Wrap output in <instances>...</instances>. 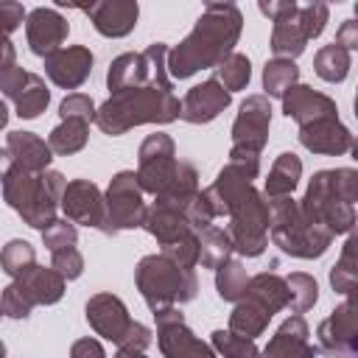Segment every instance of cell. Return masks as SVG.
<instances>
[{"label": "cell", "mask_w": 358, "mask_h": 358, "mask_svg": "<svg viewBox=\"0 0 358 358\" xmlns=\"http://www.w3.org/2000/svg\"><path fill=\"white\" fill-rule=\"evenodd\" d=\"M260 168L255 165H241V162H227L218 176L213 179L207 190L215 215H227V235L232 241V252L241 257H260L268 246V204L260 190H255Z\"/></svg>", "instance_id": "6da1fadb"}, {"label": "cell", "mask_w": 358, "mask_h": 358, "mask_svg": "<svg viewBox=\"0 0 358 358\" xmlns=\"http://www.w3.org/2000/svg\"><path fill=\"white\" fill-rule=\"evenodd\" d=\"M243 17L235 3H207L193 31L168 50V76L190 78L199 70H215L238 45Z\"/></svg>", "instance_id": "7a4b0ae2"}, {"label": "cell", "mask_w": 358, "mask_h": 358, "mask_svg": "<svg viewBox=\"0 0 358 358\" xmlns=\"http://www.w3.org/2000/svg\"><path fill=\"white\" fill-rule=\"evenodd\" d=\"M355 201H358V171L333 168L316 171L305 187L299 213L308 224L324 227L333 238L350 235L355 229Z\"/></svg>", "instance_id": "3957f363"}, {"label": "cell", "mask_w": 358, "mask_h": 358, "mask_svg": "<svg viewBox=\"0 0 358 358\" xmlns=\"http://www.w3.org/2000/svg\"><path fill=\"white\" fill-rule=\"evenodd\" d=\"M179 109L182 101L173 95V90L131 87L109 95L95 109V126L109 137H120L143 123H173L179 117Z\"/></svg>", "instance_id": "277c9868"}, {"label": "cell", "mask_w": 358, "mask_h": 358, "mask_svg": "<svg viewBox=\"0 0 358 358\" xmlns=\"http://www.w3.org/2000/svg\"><path fill=\"white\" fill-rule=\"evenodd\" d=\"M3 199L6 204L34 229L45 232L59 213V201L64 193L67 179L59 171H42V173H28L17 165H11L3 176Z\"/></svg>", "instance_id": "5b68a950"}, {"label": "cell", "mask_w": 358, "mask_h": 358, "mask_svg": "<svg viewBox=\"0 0 358 358\" xmlns=\"http://www.w3.org/2000/svg\"><path fill=\"white\" fill-rule=\"evenodd\" d=\"M266 204H268V238L280 252L291 257L313 260L330 249L333 235L319 224H308L294 196L266 199Z\"/></svg>", "instance_id": "8992f818"}, {"label": "cell", "mask_w": 358, "mask_h": 358, "mask_svg": "<svg viewBox=\"0 0 358 358\" xmlns=\"http://www.w3.org/2000/svg\"><path fill=\"white\" fill-rule=\"evenodd\" d=\"M134 282L140 296L145 299V305L151 308V313L162 310V308H176L185 305L190 299H196L199 294V280L196 271L176 266L173 260H168L162 252L159 255H145L137 268H134Z\"/></svg>", "instance_id": "52a82bcc"}, {"label": "cell", "mask_w": 358, "mask_h": 358, "mask_svg": "<svg viewBox=\"0 0 358 358\" xmlns=\"http://www.w3.org/2000/svg\"><path fill=\"white\" fill-rule=\"evenodd\" d=\"M268 126H271L268 98L266 95H246V101L241 103L238 117L232 123L229 162L260 168V151L268 143Z\"/></svg>", "instance_id": "ba28073f"}, {"label": "cell", "mask_w": 358, "mask_h": 358, "mask_svg": "<svg viewBox=\"0 0 358 358\" xmlns=\"http://www.w3.org/2000/svg\"><path fill=\"white\" fill-rule=\"evenodd\" d=\"M145 201H143V190L137 185V173L134 171H117L109 179V187L103 193V224L101 232L115 235L123 229H134L143 227L145 218Z\"/></svg>", "instance_id": "9c48e42d"}, {"label": "cell", "mask_w": 358, "mask_h": 358, "mask_svg": "<svg viewBox=\"0 0 358 358\" xmlns=\"http://www.w3.org/2000/svg\"><path fill=\"white\" fill-rule=\"evenodd\" d=\"M157 322V344L162 358H218L210 344L196 338V333L185 324L179 308H162L154 313Z\"/></svg>", "instance_id": "30bf717a"}, {"label": "cell", "mask_w": 358, "mask_h": 358, "mask_svg": "<svg viewBox=\"0 0 358 358\" xmlns=\"http://www.w3.org/2000/svg\"><path fill=\"white\" fill-rule=\"evenodd\" d=\"M319 350L330 358H358V313L352 294L316 327Z\"/></svg>", "instance_id": "8fae6325"}, {"label": "cell", "mask_w": 358, "mask_h": 358, "mask_svg": "<svg viewBox=\"0 0 358 358\" xmlns=\"http://www.w3.org/2000/svg\"><path fill=\"white\" fill-rule=\"evenodd\" d=\"M59 207H62L64 218L70 224H76V227L81 224V227L101 229V224H103V193L90 179H73V182H67Z\"/></svg>", "instance_id": "7c38bea8"}, {"label": "cell", "mask_w": 358, "mask_h": 358, "mask_svg": "<svg viewBox=\"0 0 358 358\" xmlns=\"http://www.w3.org/2000/svg\"><path fill=\"white\" fill-rule=\"evenodd\" d=\"M67 34H70V25L67 20L56 11V8H34L25 14V39H28V48L31 53L48 59L50 53L62 50V45L67 42Z\"/></svg>", "instance_id": "4fadbf2b"}, {"label": "cell", "mask_w": 358, "mask_h": 358, "mask_svg": "<svg viewBox=\"0 0 358 358\" xmlns=\"http://www.w3.org/2000/svg\"><path fill=\"white\" fill-rule=\"evenodd\" d=\"M84 316H87L90 327H92L98 336H103L106 341H112V344H117V341L123 338V333L129 330V324L134 322V319L129 316L123 299L115 296V294H106V291L92 294V296L87 299Z\"/></svg>", "instance_id": "5bb4252c"}, {"label": "cell", "mask_w": 358, "mask_h": 358, "mask_svg": "<svg viewBox=\"0 0 358 358\" xmlns=\"http://www.w3.org/2000/svg\"><path fill=\"white\" fill-rule=\"evenodd\" d=\"M92 64H95V56L90 48L84 45H70V48H62L56 53H50L45 59V73L48 78L62 87V90H78L90 73H92Z\"/></svg>", "instance_id": "9a60e30c"}, {"label": "cell", "mask_w": 358, "mask_h": 358, "mask_svg": "<svg viewBox=\"0 0 358 358\" xmlns=\"http://www.w3.org/2000/svg\"><path fill=\"white\" fill-rule=\"evenodd\" d=\"M282 115L296 120L299 126L316 123V120H327V117H338V106L330 95L308 87V84H294L282 98Z\"/></svg>", "instance_id": "2e32d148"}, {"label": "cell", "mask_w": 358, "mask_h": 358, "mask_svg": "<svg viewBox=\"0 0 358 358\" xmlns=\"http://www.w3.org/2000/svg\"><path fill=\"white\" fill-rule=\"evenodd\" d=\"M229 103H232V95L215 78H207V81H201V84L187 90V95L182 98L179 117L193 123V126H201V123L215 120Z\"/></svg>", "instance_id": "e0dca14e"}, {"label": "cell", "mask_w": 358, "mask_h": 358, "mask_svg": "<svg viewBox=\"0 0 358 358\" xmlns=\"http://www.w3.org/2000/svg\"><path fill=\"white\" fill-rule=\"evenodd\" d=\"M316 352L319 350L310 344L308 322L299 313H294L277 327V333L268 338L257 358H316Z\"/></svg>", "instance_id": "ac0fdd59"}, {"label": "cell", "mask_w": 358, "mask_h": 358, "mask_svg": "<svg viewBox=\"0 0 358 358\" xmlns=\"http://www.w3.org/2000/svg\"><path fill=\"white\" fill-rule=\"evenodd\" d=\"M81 8L87 11L95 31L109 39H120V36L131 34L137 25V17H140V6L134 0H101V3L81 6Z\"/></svg>", "instance_id": "d6986e66"}, {"label": "cell", "mask_w": 358, "mask_h": 358, "mask_svg": "<svg viewBox=\"0 0 358 358\" xmlns=\"http://www.w3.org/2000/svg\"><path fill=\"white\" fill-rule=\"evenodd\" d=\"M299 143L310 154L341 157V154L352 151V131L338 117H327V120H316V123L299 126Z\"/></svg>", "instance_id": "ffe728a7"}, {"label": "cell", "mask_w": 358, "mask_h": 358, "mask_svg": "<svg viewBox=\"0 0 358 358\" xmlns=\"http://www.w3.org/2000/svg\"><path fill=\"white\" fill-rule=\"evenodd\" d=\"M6 148L11 154V162L28 173H42L48 171L50 159H53V151L50 145L34 134V131H8V140H6Z\"/></svg>", "instance_id": "44dd1931"}, {"label": "cell", "mask_w": 358, "mask_h": 358, "mask_svg": "<svg viewBox=\"0 0 358 358\" xmlns=\"http://www.w3.org/2000/svg\"><path fill=\"white\" fill-rule=\"evenodd\" d=\"M143 229H145L151 238H157L159 246H171V243L182 241V238H187V235H196V232H190V227H187L182 210H173V207L159 204V201H154V204L145 210Z\"/></svg>", "instance_id": "7402d4cb"}, {"label": "cell", "mask_w": 358, "mask_h": 358, "mask_svg": "<svg viewBox=\"0 0 358 358\" xmlns=\"http://www.w3.org/2000/svg\"><path fill=\"white\" fill-rule=\"evenodd\" d=\"M243 299L255 302L268 316L285 310L288 308V285H285V277H280L277 271H260V274L249 277V285H246Z\"/></svg>", "instance_id": "603a6c76"}, {"label": "cell", "mask_w": 358, "mask_h": 358, "mask_svg": "<svg viewBox=\"0 0 358 358\" xmlns=\"http://www.w3.org/2000/svg\"><path fill=\"white\" fill-rule=\"evenodd\" d=\"M305 45H308V34H305V25L299 20V6H296L291 14L274 20L268 48H271L274 59H291L294 62L296 56L305 53Z\"/></svg>", "instance_id": "cb8c5ba5"}, {"label": "cell", "mask_w": 358, "mask_h": 358, "mask_svg": "<svg viewBox=\"0 0 358 358\" xmlns=\"http://www.w3.org/2000/svg\"><path fill=\"white\" fill-rule=\"evenodd\" d=\"M299 176H302V159L294 154V151H282L271 171H268V179H266V190L263 196L266 199H277V196H291L299 185Z\"/></svg>", "instance_id": "d4e9b609"}, {"label": "cell", "mask_w": 358, "mask_h": 358, "mask_svg": "<svg viewBox=\"0 0 358 358\" xmlns=\"http://www.w3.org/2000/svg\"><path fill=\"white\" fill-rule=\"evenodd\" d=\"M20 282L28 288L36 305H56L64 296V285H67V280L56 268H45V266H34Z\"/></svg>", "instance_id": "484cf974"}, {"label": "cell", "mask_w": 358, "mask_h": 358, "mask_svg": "<svg viewBox=\"0 0 358 358\" xmlns=\"http://www.w3.org/2000/svg\"><path fill=\"white\" fill-rule=\"evenodd\" d=\"M196 193H199V173H196V168H193L190 162H182V159H179L176 173L171 176L168 187H165L159 196H154V201L168 204V207H173V210H185V204H187Z\"/></svg>", "instance_id": "4316f807"}, {"label": "cell", "mask_w": 358, "mask_h": 358, "mask_svg": "<svg viewBox=\"0 0 358 358\" xmlns=\"http://www.w3.org/2000/svg\"><path fill=\"white\" fill-rule=\"evenodd\" d=\"M350 67H352V53L344 50V48L336 45V42L322 45V48L316 50V56H313V70H316V76H319L322 81H327V84H341V81L347 78Z\"/></svg>", "instance_id": "83f0119b"}, {"label": "cell", "mask_w": 358, "mask_h": 358, "mask_svg": "<svg viewBox=\"0 0 358 358\" xmlns=\"http://www.w3.org/2000/svg\"><path fill=\"white\" fill-rule=\"evenodd\" d=\"M232 257V241L224 227L213 224L204 232H199V263L204 268H218Z\"/></svg>", "instance_id": "f1b7e54d"}, {"label": "cell", "mask_w": 358, "mask_h": 358, "mask_svg": "<svg viewBox=\"0 0 358 358\" xmlns=\"http://www.w3.org/2000/svg\"><path fill=\"white\" fill-rule=\"evenodd\" d=\"M355 249H358V235L350 232L344 249H341V257L336 260V266L330 268V285L336 294H344L350 296L358 285V257H355Z\"/></svg>", "instance_id": "f546056e"}, {"label": "cell", "mask_w": 358, "mask_h": 358, "mask_svg": "<svg viewBox=\"0 0 358 358\" xmlns=\"http://www.w3.org/2000/svg\"><path fill=\"white\" fill-rule=\"evenodd\" d=\"M176 165L179 159L176 157H159V159H145V162H137V185L143 193H151V196H159L171 176L176 173Z\"/></svg>", "instance_id": "4dcf8cb0"}, {"label": "cell", "mask_w": 358, "mask_h": 358, "mask_svg": "<svg viewBox=\"0 0 358 358\" xmlns=\"http://www.w3.org/2000/svg\"><path fill=\"white\" fill-rule=\"evenodd\" d=\"M268 322H271V316L249 299L235 302V308L229 313V330L235 336H243V338H257L268 327Z\"/></svg>", "instance_id": "1f68e13d"}, {"label": "cell", "mask_w": 358, "mask_h": 358, "mask_svg": "<svg viewBox=\"0 0 358 358\" xmlns=\"http://www.w3.org/2000/svg\"><path fill=\"white\" fill-rule=\"evenodd\" d=\"M294 84H299V67L291 59H268L263 67L266 98H282Z\"/></svg>", "instance_id": "d6a6232c"}, {"label": "cell", "mask_w": 358, "mask_h": 358, "mask_svg": "<svg viewBox=\"0 0 358 358\" xmlns=\"http://www.w3.org/2000/svg\"><path fill=\"white\" fill-rule=\"evenodd\" d=\"M87 137H90V123H81V120H62L50 137H48V145L53 154L59 157H70V154H78L84 145H87Z\"/></svg>", "instance_id": "836d02e7"}, {"label": "cell", "mask_w": 358, "mask_h": 358, "mask_svg": "<svg viewBox=\"0 0 358 358\" xmlns=\"http://www.w3.org/2000/svg\"><path fill=\"white\" fill-rule=\"evenodd\" d=\"M34 266H36V249H34L28 241L11 238V241L0 249V268H3L11 280H22Z\"/></svg>", "instance_id": "e575fe53"}, {"label": "cell", "mask_w": 358, "mask_h": 358, "mask_svg": "<svg viewBox=\"0 0 358 358\" xmlns=\"http://www.w3.org/2000/svg\"><path fill=\"white\" fill-rule=\"evenodd\" d=\"M246 285H249V274L241 260L229 257L224 266L215 268V291L224 302H241L246 294Z\"/></svg>", "instance_id": "d590c367"}, {"label": "cell", "mask_w": 358, "mask_h": 358, "mask_svg": "<svg viewBox=\"0 0 358 358\" xmlns=\"http://www.w3.org/2000/svg\"><path fill=\"white\" fill-rule=\"evenodd\" d=\"M48 103H50V90H48L45 78L36 76V73H28V84H25V90L20 92V98L14 101L17 117L34 120V117H39V115L48 109Z\"/></svg>", "instance_id": "8d00e7d4"}, {"label": "cell", "mask_w": 358, "mask_h": 358, "mask_svg": "<svg viewBox=\"0 0 358 358\" xmlns=\"http://www.w3.org/2000/svg\"><path fill=\"white\" fill-rule=\"evenodd\" d=\"M229 95L232 92H238V90H243L246 84H249V78H252V62H249V56H243V53H229L218 67H215V76H213Z\"/></svg>", "instance_id": "74e56055"}, {"label": "cell", "mask_w": 358, "mask_h": 358, "mask_svg": "<svg viewBox=\"0 0 358 358\" xmlns=\"http://www.w3.org/2000/svg\"><path fill=\"white\" fill-rule=\"evenodd\" d=\"M285 285H288V308L294 313H305L316 305L319 299V282L305 274V271H294L285 277Z\"/></svg>", "instance_id": "f35d334b"}, {"label": "cell", "mask_w": 358, "mask_h": 358, "mask_svg": "<svg viewBox=\"0 0 358 358\" xmlns=\"http://www.w3.org/2000/svg\"><path fill=\"white\" fill-rule=\"evenodd\" d=\"M34 308H36V302L31 299L28 288L20 280H11L3 288V294H0V310H3V316H8V319H28Z\"/></svg>", "instance_id": "ab89813d"}, {"label": "cell", "mask_w": 358, "mask_h": 358, "mask_svg": "<svg viewBox=\"0 0 358 358\" xmlns=\"http://www.w3.org/2000/svg\"><path fill=\"white\" fill-rule=\"evenodd\" d=\"M213 350L215 355H224V358H257L260 355L255 338L235 336L232 330H213Z\"/></svg>", "instance_id": "60d3db41"}, {"label": "cell", "mask_w": 358, "mask_h": 358, "mask_svg": "<svg viewBox=\"0 0 358 358\" xmlns=\"http://www.w3.org/2000/svg\"><path fill=\"white\" fill-rule=\"evenodd\" d=\"M182 215H185V221H187V227H190V232H204L207 227H213L215 224V207H213V201H210V196H207V190H199L187 204H185V210H182Z\"/></svg>", "instance_id": "b9f144b4"}, {"label": "cell", "mask_w": 358, "mask_h": 358, "mask_svg": "<svg viewBox=\"0 0 358 358\" xmlns=\"http://www.w3.org/2000/svg\"><path fill=\"white\" fill-rule=\"evenodd\" d=\"M95 103L90 95L84 92H70L62 103H59V117L62 120H81V123H95Z\"/></svg>", "instance_id": "7bdbcfd3"}, {"label": "cell", "mask_w": 358, "mask_h": 358, "mask_svg": "<svg viewBox=\"0 0 358 358\" xmlns=\"http://www.w3.org/2000/svg\"><path fill=\"white\" fill-rule=\"evenodd\" d=\"M76 241H78V227L70 224L67 218H56V221L42 232V243H45V249H48L50 255L59 252V249L76 246Z\"/></svg>", "instance_id": "ee69618b"}, {"label": "cell", "mask_w": 358, "mask_h": 358, "mask_svg": "<svg viewBox=\"0 0 358 358\" xmlns=\"http://www.w3.org/2000/svg\"><path fill=\"white\" fill-rule=\"evenodd\" d=\"M162 255L168 260H173L176 266L193 271L199 266V235H187V238H182V241H176L171 246H162Z\"/></svg>", "instance_id": "f6af8a7d"}, {"label": "cell", "mask_w": 358, "mask_h": 358, "mask_svg": "<svg viewBox=\"0 0 358 358\" xmlns=\"http://www.w3.org/2000/svg\"><path fill=\"white\" fill-rule=\"evenodd\" d=\"M327 17H330V8H327V3H319V0H313V3H305V6H299V20H302V25H305L308 42H310V39H316V36L324 31V25H327Z\"/></svg>", "instance_id": "bcb514c9"}, {"label": "cell", "mask_w": 358, "mask_h": 358, "mask_svg": "<svg viewBox=\"0 0 358 358\" xmlns=\"http://www.w3.org/2000/svg\"><path fill=\"white\" fill-rule=\"evenodd\" d=\"M50 268H56L64 280H78L84 271V257L76 246H67V249H59L50 255Z\"/></svg>", "instance_id": "7dc6e473"}, {"label": "cell", "mask_w": 358, "mask_h": 358, "mask_svg": "<svg viewBox=\"0 0 358 358\" xmlns=\"http://www.w3.org/2000/svg\"><path fill=\"white\" fill-rule=\"evenodd\" d=\"M159 157H176V145L168 134L157 131V134H148L143 143H140V151H137V162H145V159H159Z\"/></svg>", "instance_id": "c3c4849f"}, {"label": "cell", "mask_w": 358, "mask_h": 358, "mask_svg": "<svg viewBox=\"0 0 358 358\" xmlns=\"http://www.w3.org/2000/svg\"><path fill=\"white\" fill-rule=\"evenodd\" d=\"M151 336H154L151 327H145L140 322H131L129 330L123 333V338L115 347H117V352H145V347L151 344Z\"/></svg>", "instance_id": "681fc988"}, {"label": "cell", "mask_w": 358, "mask_h": 358, "mask_svg": "<svg viewBox=\"0 0 358 358\" xmlns=\"http://www.w3.org/2000/svg\"><path fill=\"white\" fill-rule=\"evenodd\" d=\"M25 84H28V70H22L17 62L0 70V92H3L6 98L17 101L20 92L25 90Z\"/></svg>", "instance_id": "f907efd6"}, {"label": "cell", "mask_w": 358, "mask_h": 358, "mask_svg": "<svg viewBox=\"0 0 358 358\" xmlns=\"http://www.w3.org/2000/svg\"><path fill=\"white\" fill-rule=\"evenodd\" d=\"M22 22H25V8H22L20 3L3 0V3H0V34L11 36Z\"/></svg>", "instance_id": "816d5d0a"}, {"label": "cell", "mask_w": 358, "mask_h": 358, "mask_svg": "<svg viewBox=\"0 0 358 358\" xmlns=\"http://www.w3.org/2000/svg\"><path fill=\"white\" fill-rule=\"evenodd\" d=\"M70 358H106L98 338H78L70 347Z\"/></svg>", "instance_id": "f5cc1de1"}, {"label": "cell", "mask_w": 358, "mask_h": 358, "mask_svg": "<svg viewBox=\"0 0 358 358\" xmlns=\"http://www.w3.org/2000/svg\"><path fill=\"white\" fill-rule=\"evenodd\" d=\"M296 6H299V3H294V0H268V3H266V0H260V3H257L260 14H266L271 22H274V20H280V17H285V14H291Z\"/></svg>", "instance_id": "db71d44e"}, {"label": "cell", "mask_w": 358, "mask_h": 358, "mask_svg": "<svg viewBox=\"0 0 358 358\" xmlns=\"http://www.w3.org/2000/svg\"><path fill=\"white\" fill-rule=\"evenodd\" d=\"M336 45H341L350 53L358 48V22L355 20H344L341 22V28L336 31Z\"/></svg>", "instance_id": "11a10c76"}, {"label": "cell", "mask_w": 358, "mask_h": 358, "mask_svg": "<svg viewBox=\"0 0 358 358\" xmlns=\"http://www.w3.org/2000/svg\"><path fill=\"white\" fill-rule=\"evenodd\" d=\"M14 59H17V50L11 45V39L6 34H0V70L8 67V64H14Z\"/></svg>", "instance_id": "9f6ffc18"}, {"label": "cell", "mask_w": 358, "mask_h": 358, "mask_svg": "<svg viewBox=\"0 0 358 358\" xmlns=\"http://www.w3.org/2000/svg\"><path fill=\"white\" fill-rule=\"evenodd\" d=\"M11 165H14V162H11L8 148H0V182H3V176H6V171H8Z\"/></svg>", "instance_id": "6f0895ef"}, {"label": "cell", "mask_w": 358, "mask_h": 358, "mask_svg": "<svg viewBox=\"0 0 358 358\" xmlns=\"http://www.w3.org/2000/svg\"><path fill=\"white\" fill-rule=\"evenodd\" d=\"M8 126V106H6V101H0V129H6Z\"/></svg>", "instance_id": "680465c9"}, {"label": "cell", "mask_w": 358, "mask_h": 358, "mask_svg": "<svg viewBox=\"0 0 358 358\" xmlns=\"http://www.w3.org/2000/svg\"><path fill=\"white\" fill-rule=\"evenodd\" d=\"M115 358H145L143 352H117Z\"/></svg>", "instance_id": "91938a15"}, {"label": "cell", "mask_w": 358, "mask_h": 358, "mask_svg": "<svg viewBox=\"0 0 358 358\" xmlns=\"http://www.w3.org/2000/svg\"><path fill=\"white\" fill-rule=\"evenodd\" d=\"M0 358H6V344L0 341Z\"/></svg>", "instance_id": "94428289"}, {"label": "cell", "mask_w": 358, "mask_h": 358, "mask_svg": "<svg viewBox=\"0 0 358 358\" xmlns=\"http://www.w3.org/2000/svg\"><path fill=\"white\" fill-rule=\"evenodd\" d=\"M0 316H3V310H0Z\"/></svg>", "instance_id": "6125c7cd"}]
</instances>
